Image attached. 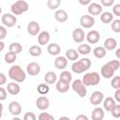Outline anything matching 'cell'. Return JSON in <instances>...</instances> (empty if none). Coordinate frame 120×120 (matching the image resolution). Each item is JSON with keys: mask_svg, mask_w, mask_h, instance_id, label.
I'll use <instances>...</instances> for the list:
<instances>
[{"mask_svg": "<svg viewBox=\"0 0 120 120\" xmlns=\"http://www.w3.org/2000/svg\"><path fill=\"white\" fill-rule=\"evenodd\" d=\"M8 77L17 82H22L26 79V74L20 66L15 65L8 69Z\"/></svg>", "mask_w": 120, "mask_h": 120, "instance_id": "cell-1", "label": "cell"}, {"mask_svg": "<svg viewBox=\"0 0 120 120\" xmlns=\"http://www.w3.org/2000/svg\"><path fill=\"white\" fill-rule=\"evenodd\" d=\"M82 82L85 86H95L98 85L100 82V76L98 72H89L83 75L82 77Z\"/></svg>", "mask_w": 120, "mask_h": 120, "instance_id": "cell-2", "label": "cell"}, {"mask_svg": "<svg viewBox=\"0 0 120 120\" xmlns=\"http://www.w3.org/2000/svg\"><path fill=\"white\" fill-rule=\"evenodd\" d=\"M10 9L13 15H21L29 9V5L24 0H18L11 5Z\"/></svg>", "mask_w": 120, "mask_h": 120, "instance_id": "cell-3", "label": "cell"}, {"mask_svg": "<svg viewBox=\"0 0 120 120\" xmlns=\"http://www.w3.org/2000/svg\"><path fill=\"white\" fill-rule=\"evenodd\" d=\"M72 89L78 94L79 97L81 98H84L87 94V90H86V86L83 84L82 81L80 80V79H76L73 82H72V85H71Z\"/></svg>", "mask_w": 120, "mask_h": 120, "instance_id": "cell-4", "label": "cell"}, {"mask_svg": "<svg viewBox=\"0 0 120 120\" xmlns=\"http://www.w3.org/2000/svg\"><path fill=\"white\" fill-rule=\"evenodd\" d=\"M1 21L3 22V24L6 26V27H13L16 22H17V18L15 15L13 14H10V13H6L4 15H2V18H1Z\"/></svg>", "mask_w": 120, "mask_h": 120, "instance_id": "cell-5", "label": "cell"}, {"mask_svg": "<svg viewBox=\"0 0 120 120\" xmlns=\"http://www.w3.org/2000/svg\"><path fill=\"white\" fill-rule=\"evenodd\" d=\"M80 24L83 28H91L95 24V19L90 15H82L80 18Z\"/></svg>", "mask_w": 120, "mask_h": 120, "instance_id": "cell-6", "label": "cell"}, {"mask_svg": "<svg viewBox=\"0 0 120 120\" xmlns=\"http://www.w3.org/2000/svg\"><path fill=\"white\" fill-rule=\"evenodd\" d=\"M72 38L76 43H81L85 38V33L82 30V28H75L72 32Z\"/></svg>", "mask_w": 120, "mask_h": 120, "instance_id": "cell-7", "label": "cell"}, {"mask_svg": "<svg viewBox=\"0 0 120 120\" xmlns=\"http://www.w3.org/2000/svg\"><path fill=\"white\" fill-rule=\"evenodd\" d=\"M104 99V95L100 91H95L90 96V103L92 105H99Z\"/></svg>", "mask_w": 120, "mask_h": 120, "instance_id": "cell-8", "label": "cell"}, {"mask_svg": "<svg viewBox=\"0 0 120 120\" xmlns=\"http://www.w3.org/2000/svg\"><path fill=\"white\" fill-rule=\"evenodd\" d=\"M36 106L38 110L40 111H44V110H47L50 106V100L48 98L46 97H39L38 98V99L36 100Z\"/></svg>", "mask_w": 120, "mask_h": 120, "instance_id": "cell-9", "label": "cell"}, {"mask_svg": "<svg viewBox=\"0 0 120 120\" xmlns=\"http://www.w3.org/2000/svg\"><path fill=\"white\" fill-rule=\"evenodd\" d=\"M114 72H115V70L111 66H109L107 63L105 65H103L101 67V69H100V73H101V75L105 79H111V78H112L113 75H114Z\"/></svg>", "mask_w": 120, "mask_h": 120, "instance_id": "cell-10", "label": "cell"}, {"mask_svg": "<svg viewBox=\"0 0 120 120\" xmlns=\"http://www.w3.org/2000/svg\"><path fill=\"white\" fill-rule=\"evenodd\" d=\"M40 31V25L36 21H31L27 24V32L31 36H37Z\"/></svg>", "mask_w": 120, "mask_h": 120, "instance_id": "cell-11", "label": "cell"}, {"mask_svg": "<svg viewBox=\"0 0 120 120\" xmlns=\"http://www.w3.org/2000/svg\"><path fill=\"white\" fill-rule=\"evenodd\" d=\"M85 38H86V40L90 44H96L100 39V34L96 30H91V31H89L87 33Z\"/></svg>", "mask_w": 120, "mask_h": 120, "instance_id": "cell-12", "label": "cell"}, {"mask_svg": "<svg viewBox=\"0 0 120 120\" xmlns=\"http://www.w3.org/2000/svg\"><path fill=\"white\" fill-rule=\"evenodd\" d=\"M8 112L14 115V116H18L21 112H22V106L18 101H11L8 105Z\"/></svg>", "mask_w": 120, "mask_h": 120, "instance_id": "cell-13", "label": "cell"}, {"mask_svg": "<svg viewBox=\"0 0 120 120\" xmlns=\"http://www.w3.org/2000/svg\"><path fill=\"white\" fill-rule=\"evenodd\" d=\"M26 71L31 76H36L40 72V66L36 62H31L26 67Z\"/></svg>", "mask_w": 120, "mask_h": 120, "instance_id": "cell-14", "label": "cell"}, {"mask_svg": "<svg viewBox=\"0 0 120 120\" xmlns=\"http://www.w3.org/2000/svg\"><path fill=\"white\" fill-rule=\"evenodd\" d=\"M87 10L90 13V15L97 16V15H99L102 12V6L98 4V3H91V4L88 5Z\"/></svg>", "mask_w": 120, "mask_h": 120, "instance_id": "cell-15", "label": "cell"}, {"mask_svg": "<svg viewBox=\"0 0 120 120\" xmlns=\"http://www.w3.org/2000/svg\"><path fill=\"white\" fill-rule=\"evenodd\" d=\"M54 18L59 22H65L68 19V15L66 10L64 9H57L54 13Z\"/></svg>", "mask_w": 120, "mask_h": 120, "instance_id": "cell-16", "label": "cell"}, {"mask_svg": "<svg viewBox=\"0 0 120 120\" xmlns=\"http://www.w3.org/2000/svg\"><path fill=\"white\" fill-rule=\"evenodd\" d=\"M50 33L48 31H42L40 33H38V41L39 43V45H47L50 41Z\"/></svg>", "mask_w": 120, "mask_h": 120, "instance_id": "cell-17", "label": "cell"}, {"mask_svg": "<svg viewBox=\"0 0 120 120\" xmlns=\"http://www.w3.org/2000/svg\"><path fill=\"white\" fill-rule=\"evenodd\" d=\"M68 66V59L65 56H58L54 60V67L57 69H64Z\"/></svg>", "mask_w": 120, "mask_h": 120, "instance_id": "cell-18", "label": "cell"}, {"mask_svg": "<svg viewBox=\"0 0 120 120\" xmlns=\"http://www.w3.org/2000/svg\"><path fill=\"white\" fill-rule=\"evenodd\" d=\"M7 90L10 95L16 96L21 92V87L17 82H8L7 85Z\"/></svg>", "mask_w": 120, "mask_h": 120, "instance_id": "cell-19", "label": "cell"}, {"mask_svg": "<svg viewBox=\"0 0 120 120\" xmlns=\"http://www.w3.org/2000/svg\"><path fill=\"white\" fill-rule=\"evenodd\" d=\"M104 117V110L101 107H96L92 111V120H102Z\"/></svg>", "mask_w": 120, "mask_h": 120, "instance_id": "cell-20", "label": "cell"}, {"mask_svg": "<svg viewBox=\"0 0 120 120\" xmlns=\"http://www.w3.org/2000/svg\"><path fill=\"white\" fill-rule=\"evenodd\" d=\"M71 70H72L73 72H75V73L80 74V73L84 72V71L87 70V69H86V68L84 67V65L82 64V62L80 60V61H76V62H74V63L72 64V66H71Z\"/></svg>", "mask_w": 120, "mask_h": 120, "instance_id": "cell-21", "label": "cell"}, {"mask_svg": "<svg viewBox=\"0 0 120 120\" xmlns=\"http://www.w3.org/2000/svg\"><path fill=\"white\" fill-rule=\"evenodd\" d=\"M117 47V41L113 38H108L104 41V48L108 51H112Z\"/></svg>", "mask_w": 120, "mask_h": 120, "instance_id": "cell-22", "label": "cell"}, {"mask_svg": "<svg viewBox=\"0 0 120 120\" xmlns=\"http://www.w3.org/2000/svg\"><path fill=\"white\" fill-rule=\"evenodd\" d=\"M47 51L51 55H58L61 52V48L57 43H51L48 45Z\"/></svg>", "mask_w": 120, "mask_h": 120, "instance_id": "cell-23", "label": "cell"}, {"mask_svg": "<svg viewBox=\"0 0 120 120\" xmlns=\"http://www.w3.org/2000/svg\"><path fill=\"white\" fill-rule=\"evenodd\" d=\"M44 81L47 84H52L57 81V76L53 71H48L44 76Z\"/></svg>", "mask_w": 120, "mask_h": 120, "instance_id": "cell-24", "label": "cell"}, {"mask_svg": "<svg viewBox=\"0 0 120 120\" xmlns=\"http://www.w3.org/2000/svg\"><path fill=\"white\" fill-rule=\"evenodd\" d=\"M57 91L59 93H67L68 90H69V83H67V82H64L62 81H58L56 82V85H55Z\"/></svg>", "mask_w": 120, "mask_h": 120, "instance_id": "cell-25", "label": "cell"}, {"mask_svg": "<svg viewBox=\"0 0 120 120\" xmlns=\"http://www.w3.org/2000/svg\"><path fill=\"white\" fill-rule=\"evenodd\" d=\"M100 14H101V15H100V21H101L103 23H105V24L111 22L113 20V15H112V13H111V12H109V11L101 12Z\"/></svg>", "mask_w": 120, "mask_h": 120, "instance_id": "cell-26", "label": "cell"}, {"mask_svg": "<svg viewBox=\"0 0 120 120\" xmlns=\"http://www.w3.org/2000/svg\"><path fill=\"white\" fill-rule=\"evenodd\" d=\"M93 53H94V56H95L96 58L100 59V58H103V57L106 55L107 52H106V50H105L104 47L98 46V47H96V48L94 49Z\"/></svg>", "mask_w": 120, "mask_h": 120, "instance_id": "cell-27", "label": "cell"}, {"mask_svg": "<svg viewBox=\"0 0 120 120\" xmlns=\"http://www.w3.org/2000/svg\"><path fill=\"white\" fill-rule=\"evenodd\" d=\"M66 57L70 61H75L79 57V52L75 49H68L66 52Z\"/></svg>", "mask_w": 120, "mask_h": 120, "instance_id": "cell-28", "label": "cell"}, {"mask_svg": "<svg viewBox=\"0 0 120 120\" xmlns=\"http://www.w3.org/2000/svg\"><path fill=\"white\" fill-rule=\"evenodd\" d=\"M114 104H115V100L112 97H107L103 101V107L107 112H110L111 109L114 106Z\"/></svg>", "mask_w": 120, "mask_h": 120, "instance_id": "cell-29", "label": "cell"}, {"mask_svg": "<svg viewBox=\"0 0 120 120\" xmlns=\"http://www.w3.org/2000/svg\"><path fill=\"white\" fill-rule=\"evenodd\" d=\"M42 52V50L40 48V46L38 45H33L29 48V54L34 56V57H37V56H39Z\"/></svg>", "mask_w": 120, "mask_h": 120, "instance_id": "cell-30", "label": "cell"}, {"mask_svg": "<svg viewBox=\"0 0 120 120\" xmlns=\"http://www.w3.org/2000/svg\"><path fill=\"white\" fill-rule=\"evenodd\" d=\"M59 80H60V81H62V82H64L69 83V82H71V80H72V75H71V73H70L69 71L65 70V71L61 72Z\"/></svg>", "mask_w": 120, "mask_h": 120, "instance_id": "cell-31", "label": "cell"}, {"mask_svg": "<svg viewBox=\"0 0 120 120\" xmlns=\"http://www.w3.org/2000/svg\"><path fill=\"white\" fill-rule=\"evenodd\" d=\"M8 49H9L10 52H15L16 54H18L22 51V46L19 42H12V43H10Z\"/></svg>", "mask_w": 120, "mask_h": 120, "instance_id": "cell-32", "label": "cell"}, {"mask_svg": "<svg viewBox=\"0 0 120 120\" xmlns=\"http://www.w3.org/2000/svg\"><path fill=\"white\" fill-rule=\"evenodd\" d=\"M77 52L82 55H86L88 53H90L91 52V47L88 45V44H82L78 47L77 49Z\"/></svg>", "mask_w": 120, "mask_h": 120, "instance_id": "cell-33", "label": "cell"}, {"mask_svg": "<svg viewBox=\"0 0 120 120\" xmlns=\"http://www.w3.org/2000/svg\"><path fill=\"white\" fill-rule=\"evenodd\" d=\"M17 59V54L15 52H8L5 54V61L6 63L8 64H12L15 62V60Z\"/></svg>", "mask_w": 120, "mask_h": 120, "instance_id": "cell-34", "label": "cell"}, {"mask_svg": "<svg viewBox=\"0 0 120 120\" xmlns=\"http://www.w3.org/2000/svg\"><path fill=\"white\" fill-rule=\"evenodd\" d=\"M61 5V0H48L47 2V7L51 10L57 9Z\"/></svg>", "mask_w": 120, "mask_h": 120, "instance_id": "cell-35", "label": "cell"}, {"mask_svg": "<svg viewBox=\"0 0 120 120\" xmlns=\"http://www.w3.org/2000/svg\"><path fill=\"white\" fill-rule=\"evenodd\" d=\"M49 90H50V88H49V86H48V84L46 82L45 83H40L38 86V92L39 94H41V95L48 94L49 93Z\"/></svg>", "mask_w": 120, "mask_h": 120, "instance_id": "cell-36", "label": "cell"}, {"mask_svg": "<svg viewBox=\"0 0 120 120\" xmlns=\"http://www.w3.org/2000/svg\"><path fill=\"white\" fill-rule=\"evenodd\" d=\"M111 114L113 116V117H115V118H118V117H120V104H114V106L111 109Z\"/></svg>", "mask_w": 120, "mask_h": 120, "instance_id": "cell-37", "label": "cell"}, {"mask_svg": "<svg viewBox=\"0 0 120 120\" xmlns=\"http://www.w3.org/2000/svg\"><path fill=\"white\" fill-rule=\"evenodd\" d=\"M111 86H112V88H114V89L120 88V77H119L118 75L112 77V82H111Z\"/></svg>", "mask_w": 120, "mask_h": 120, "instance_id": "cell-38", "label": "cell"}, {"mask_svg": "<svg viewBox=\"0 0 120 120\" xmlns=\"http://www.w3.org/2000/svg\"><path fill=\"white\" fill-rule=\"evenodd\" d=\"M112 29L113 32L115 33H119L120 32V20H112V25H111Z\"/></svg>", "mask_w": 120, "mask_h": 120, "instance_id": "cell-39", "label": "cell"}, {"mask_svg": "<svg viewBox=\"0 0 120 120\" xmlns=\"http://www.w3.org/2000/svg\"><path fill=\"white\" fill-rule=\"evenodd\" d=\"M38 119L39 120H53L54 117L48 112H41L38 115Z\"/></svg>", "mask_w": 120, "mask_h": 120, "instance_id": "cell-40", "label": "cell"}, {"mask_svg": "<svg viewBox=\"0 0 120 120\" xmlns=\"http://www.w3.org/2000/svg\"><path fill=\"white\" fill-rule=\"evenodd\" d=\"M107 64H108L109 66H111L114 70H117V69L119 68V67H120V62H119V60H111V61H109Z\"/></svg>", "mask_w": 120, "mask_h": 120, "instance_id": "cell-41", "label": "cell"}, {"mask_svg": "<svg viewBox=\"0 0 120 120\" xmlns=\"http://www.w3.org/2000/svg\"><path fill=\"white\" fill-rule=\"evenodd\" d=\"M36 118H37L36 114L34 112H28L23 115V119L24 120H36Z\"/></svg>", "mask_w": 120, "mask_h": 120, "instance_id": "cell-42", "label": "cell"}, {"mask_svg": "<svg viewBox=\"0 0 120 120\" xmlns=\"http://www.w3.org/2000/svg\"><path fill=\"white\" fill-rule=\"evenodd\" d=\"M7 34H8V31H7L6 26L0 25V40L4 39L7 37Z\"/></svg>", "mask_w": 120, "mask_h": 120, "instance_id": "cell-43", "label": "cell"}, {"mask_svg": "<svg viewBox=\"0 0 120 120\" xmlns=\"http://www.w3.org/2000/svg\"><path fill=\"white\" fill-rule=\"evenodd\" d=\"M112 13L115 16H120V4H116L112 8Z\"/></svg>", "mask_w": 120, "mask_h": 120, "instance_id": "cell-44", "label": "cell"}, {"mask_svg": "<svg viewBox=\"0 0 120 120\" xmlns=\"http://www.w3.org/2000/svg\"><path fill=\"white\" fill-rule=\"evenodd\" d=\"M81 61L82 62V64L84 65V67L86 68V69H88L91 67V60L88 58H82Z\"/></svg>", "mask_w": 120, "mask_h": 120, "instance_id": "cell-45", "label": "cell"}, {"mask_svg": "<svg viewBox=\"0 0 120 120\" xmlns=\"http://www.w3.org/2000/svg\"><path fill=\"white\" fill-rule=\"evenodd\" d=\"M7 98V90L0 86V101L5 100Z\"/></svg>", "mask_w": 120, "mask_h": 120, "instance_id": "cell-46", "label": "cell"}, {"mask_svg": "<svg viewBox=\"0 0 120 120\" xmlns=\"http://www.w3.org/2000/svg\"><path fill=\"white\" fill-rule=\"evenodd\" d=\"M101 5L104 7H111L114 3V0H100Z\"/></svg>", "mask_w": 120, "mask_h": 120, "instance_id": "cell-47", "label": "cell"}, {"mask_svg": "<svg viewBox=\"0 0 120 120\" xmlns=\"http://www.w3.org/2000/svg\"><path fill=\"white\" fill-rule=\"evenodd\" d=\"M7 82V77L5 74H3L2 72H0V86L5 84Z\"/></svg>", "mask_w": 120, "mask_h": 120, "instance_id": "cell-48", "label": "cell"}, {"mask_svg": "<svg viewBox=\"0 0 120 120\" xmlns=\"http://www.w3.org/2000/svg\"><path fill=\"white\" fill-rule=\"evenodd\" d=\"M120 88H118V89H116V91H115V93H114V98H115V101H117L118 103H120V90H119Z\"/></svg>", "mask_w": 120, "mask_h": 120, "instance_id": "cell-49", "label": "cell"}, {"mask_svg": "<svg viewBox=\"0 0 120 120\" xmlns=\"http://www.w3.org/2000/svg\"><path fill=\"white\" fill-rule=\"evenodd\" d=\"M78 1L82 6H88L90 4V2H91V0H78Z\"/></svg>", "mask_w": 120, "mask_h": 120, "instance_id": "cell-50", "label": "cell"}, {"mask_svg": "<svg viewBox=\"0 0 120 120\" xmlns=\"http://www.w3.org/2000/svg\"><path fill=\"white\" fill-rule=\"evenodd\" d=\"M76 119H77V120H87L88 117H87L86 115H84V114H80V115H78V116L76 117Z\"/></svg>", "mask_w": 120, "mask_h": 120, "instance_id": "cell-51", "label": "cell"}, {"mask_svg": "<svg viewBox=\"0 0 120 120\" xmlns=\"http://www.w3.org/2000/svg\"><path fill=\"white\" fill-rule=\"evenodd\" d=\"M4 49H5V43L2 40H0V52H2Z\"/></svg>", "mask_w": 120, "mask_h": 120, "instance_id": "cell-52", "label": "cell"}, {"mask_svg": "<svg viewBox=\"0 0 120 120\" xmlns=\"http://www.w3.org/2000/svg\"><path fill=\"white\" fill-rule=\"evenodd\" d=\"M3 110H4V107H3V104L0 102V118L2 117V114H3Z\"/></svg>", "mask_w": 120, "mask_h": 120, "instance_id": "cell-53", "label": "cell"}, {"mask_svg": "<svg viewBox=\"0 0 120 120\" xmlns=\"http://www.w3.org/2000/svg\"><path fill=\"white\" fill-rule=\"evenodd\" d=\"M115 54H116V57H117L118 59H120V49H117V50H116Z\"/></svg>", "mask_w": 120, "mask_h": 120, "instance_id": "cell-54", "label": "cell"}, {"mask_svg": "<svg viewBox=\"0 0 120 120\" xmlns=\"http://www.w3.org/2000/svg\"><path fill=\"white\" fill-rule=\"evenodd\" d=\"M60 119H68V120L69 118H68V117H67V116H62V117H60Z\"/></svg>", "mask_w": 120, "mask_h": 120, "instance_id": "cell-55", "label": "cell"}, {"mask_svg": "<svg viewBox=\"0 0 120 120\" xmlns=\"http://www.w3.org/2000/svg\"><path fill=\"white\" fill-rule=\"evenodd\" d=\"M1 12H2V8H1V7H0V14H1Z\"/></svg>", "mask_w": 120, "mask_h": 120, "instance_id": "cell-56", "label": "cell"}]
</instances>
